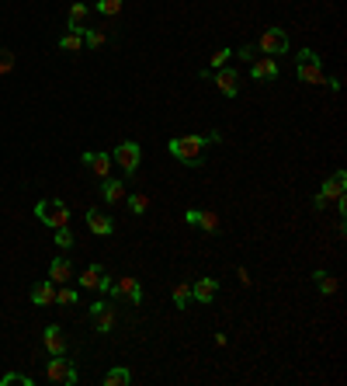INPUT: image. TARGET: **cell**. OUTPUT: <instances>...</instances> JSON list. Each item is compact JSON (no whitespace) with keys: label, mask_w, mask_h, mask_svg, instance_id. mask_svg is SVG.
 Returning a JSON list of instances; mask_svg holds the SVG:
<instances>
[{"label":"cell","mask_w":347,"mask_h":386,"mask_svg":"<svg viewBox=\"0 0 347 386\" xmlns=\"http://www.w3.org/2000/svg\"><path fill=\"white\" fill-rule=\"evenodd\" d=\"M35 216L49 230H60V227L70 223V205L60 202V198H42V202H35Z\"/></svg>","instance_id":"1"},{"label":"cell","mask_w":347,"mask_h":386,"mask_svg":"<svg viewBox=\"0 0 347 386\" xmlns=\"http://www.w3.org/2000/svg\"><path fill=\"white\" fill-rule=\"evenodd\" d=\"M296 70L306 84H326V73L320 67V56L313 49H299V56H296Z\"/></svg>","instance_id":"2"},{"label":"cell","mask_w":347,"mask_h":386,"mask_svg":"<svg viewBox=\"0 0 347 386\" xmlns=\"http://www.w3.org/2000/svg\"><path fill=\"white\" fill-rule=\"evenodd\" d=\"M45 379L60 383V386H73L77 383V365L67 362V355H52V362H45Z\"/></svg>","instance_id":"3"},{"label":"cell","mask_w":347,"mask_h":386,"mask_svg":"<svg viewBox=\"0 0 347 386\" xmlns=\"http://www.w3.org/2000/svg\"><path fill=\"white\" fill-rule=\"evenodd\" d=\"M202 136H178V139H170V153L178 157L181 163H198L202 160Z\"/></svg>","instance_id":"4"},{"label":"cell","mask_w":347,"mask_h":386,"mask_svg":"<svg viewBox=\"0 0 347 386\" xmlns=\"http://www.w3.org/2000/svg\"><path fill=\"white\" fill-rule=\"evenodd\" d=\"M111 160H115V163H119V168H122L125 174H136V168H139V160H143V150H139V143L125 139V143H119V146H115Z\"/></svg>","instance_id":"5"},{"label":"cell","mask_w":347,"mask_h":386,"mask_svg":"<svg viewBox=\"0 0 347 386\" xmlns=\"http://www.w3.org/2000/svg\"><path fill=\"white\" fill-rule=\"evenodd\" d=\"M288 35L281 32V28H267L264 35H261V42H257V52L261 56H281V52H288Z\"/></svg>","instance_id":"6"},{"label":"cell","mask_w":347,"mask_h":386,"mask_svg":"<svg viewBox=\"0 0 347 386\" xmlns=\"http://www.w3.org/2000/svg\"><path fill=\"white\" fill-rule=\"evenodd\" d=\"M111 296L119 303H132L136 306V303H143V286H139V279H132V275H129V279H119L111 286Z\"/></svg>","instance_id":"7"},{"label":"cell","mask_w":347,"mask_h":386,"mask_svg":"<svg viewBox=\"0 0 347 386\" xmlns=\"http://www.w3.org/2000/svg\"><path fill=\"white\" fill-rule=\"evenodd\" d=\"M42 345H45L49 355H67V348H70V341H67V334H63L60 323H49L42 330Z\"/></svg>","instance_id":"8"},{"label":"cell","mask_w":347,"mask_h":386,"mask_svg":"<svg viewBox=\"0 0 347 386\" xmlns=\"http://www.w3.org/2000/svg\"><path fill=\"white\" fill-rule=\"evenodd\" d=\"M215 87H219V94H226V98H237V94H240V73L229 70V67H219V70H215Z\"/></svg>","instance_id":"9"},{"label":"cell","mask_w":347,"mask_h":386,"mask_svg":"<svg viewBox=\"0 0 347 386\" xmlns=\"http://www.w3.org/2000/svg\"><path fill=\"white\" fill-rule=\"evenodd\" d=\"M188 223L191 227H198V230H205V234H215L219 230V216L215 212H208V209H188Z\"/></svg>","instance_id":"10"},{"label":"cell","mask_w":347,"mask_h":386,"mask_svg":"<svg viewBox=\"0 0 347 386\" xmlns=\"http://www.w3.org/2000/svg\"><path fill=\"white\" fill-rule=\"evenodd\" d=\"M87 227H91V234H97V237H111V234H115V219L104 216L101 209H87Z\"/></svg>","instance_id":"11"},{"label":"cell","mask_w":347,"mask_h":386,"mask_svg":"<svg viewBox=\"0 0 347 386\" xmlns=\"http://www.w3.org/2000/svg\"><path fill=\"white\" fill-rule=\"evenodd\" d=\"M250 77H254V80H274V77H278L274 56H254V60H250Z\"/></svg>","instance_id":"12"},{"label":"cell","mask_w":347,"mask_h":386,"mask_svg":"<svg viewBox=\"0 0 347 386\" xmlns=\"http://www.w3.org/2000/svg\"><path fill=\"white\" fill-rule=\"evenodd\" d=\"M84 163H87V168H91V174H97L101 181L111 174V157L108 153H97V150H87L84 153Z\"/></svg>","instance_id":"13"},{"label":"cell","mask_w":347,"mask_h":386,"mask_svg":"<svg viewBox=\"0 0 347 386\" xmlns=\"http://www.w3.org/2000/svg\"><path fill=\"white\" fill-rule=\"evenodd\" d=\"M344 185H347V174H344V171H333V174L323 181L320 195H323L326 202H337V198H344Z\"/></svg>","instance_id":"14"},{"label":"cell","mask_w":347,"mask_h":386,"mask_svg":"<svg viewBox=\"0 0 347 386\" xmlns=\"http://www.w3.org/2000/svg\"><path fill=\"white\" fill-rule=\"evenodd\" d=\"M32 303H35V306H52V303H56V282H52V279L35 282V286H32Z\"/></svg>","instance_id":"15"},{"label":"cell","mask_w":347,"mask_h":386,"mask_svg":"<svg viewBox=\"0 0 347 386\" xmlns=\"http://www.w3.org/2000/svg\"><path fill=\"white\" fill-rule=\"evenodd\" d=\"M49 279H52L56 286H67V282L73 279V264H70L67 258H56V261L49 264Z\"/></svg>","instance_id":"16"},{"label":"cell","mask_w":347,"mask_h":386,"mask_svg":"<svg viewBox=\"0 0 347 386\" xmlns=\"http://www.w3.org/2000/svg\"><path fill=\"white\" fill-rule=\"evenodd\" d=\"M215 296H219V282L215 279H198L191 286V299H198V303H212Z\"/></svg>","instance_id":"17"},{"label":"cell","mask_w":347,"mask_h":386,"mask_svg":"<svg viewBox=\"0 0 347 386\" xmlns=\"http://www.w3.org/2000/svg\"><path fill=\"white\" fill-rule=\"evenodd\" d=\"M87 18H91V8L84 4V0H77V4L70 8V14H67V25H70V32H84Z\"/></svg>","instance_id":"18"},{"label":"cell","mask_w":347,"mask_h":386,"mask_svg":"<svg viewBox=\"0 0 347 386\" xmlns=\"http://www.w3.org/2000/svg\"><path fill=\"white\" fill-rule=\"evenodd\" d=\"M91 320H94L97 334H111V327H115V306H101L97 313H91Z\"/></svg>","instance_id":"19"},{"label":"cell","mask_w":347,"mask_h":386,"mask_svg":"<svg viewBox=\"0 0 347 386\" xmlns=\"http://www.w3.org/2000/svg\"><path fill=\"white\" fill-rule=\"evenodd\" d=\"M101 195H104V202H122L125 198V185L115 181V178H104L101 181Z\"/></svg>","instance_id":"20"},{"label":"cell","mask_w":347,"mask_h":386,"mask_svg":"<svg viewBox=\"0 0 347 386\" xmlns=\"http://www.w3.org/2000/svg\"><path fill=\"white\" fill-rule=\"evenodd\" d=\"M313 279H316V289H320L323 296H333V293L340 289V282L333 279L330 271H323V268H316V271H313Z\"/></svg>","instance_id":"21"},{"label":"cell","mask_w":347,"mask_h":386,"mask_svg":"<svg viewBox=\"0 0 347 386\" xmlns=\"http://www.w3.org/2000/svg\"><path fill=\"white\" fill-rule=\"evenodd\" d=\"M129 383H132V372H129V369H122V365L104 372V386H129Z\"/></svg>","instance_id":"22"},{"label":"cell","mask_w":347,"mask_h":386,"mask_svg":"<svg viewBox=\"0 0 347 386\" xmlns=\"http://www.w3.org/2000/svg\"><path fill=\"white\" fill-rule=\"evenodd\" d=\"M101 275H104V268H101V264H87V268H84V275H80V286H84V289H97Z\"/></svg>","instance_id":"23"},{"label":"cell","mask_w":347,"mask_h":386,"mask_svg":"<svg viewBox=\"0 0 347 386\" xmlns=\"http://www.w3.org/2000/svg\"><path fill=\"white\" fill-rule=\"evenodd\" d=\"M170 296H174V306H178V310H188V303H191V286H188V282H178Z\"/></svg>","instance_id":"24"},{"label":"cell","mask_w":347,"mask_h":386,"mask_svg":"<svg viewBox=\"0 0 347 386\" xmlns=\"http://www.w3.org/2000/svg\"><path fill=\"white\" fill-rule=\"evenodd\" d=\"M60 49H63V52H80V49H84V32H67V35L60 38Z\"/></svg>","instance_id":"25"},{"label":"cell","mask_w":347,"mask_h":386,"mask_svg":"<svg viewBox=\"0 0 347 386\" xmlns=\"http://www.w3.org/2000/svg\"><path fill=\"white\" fill-rule=\"evenodd\" d=\"M94 11H97L101 18H115V14H122V0H97Z\"/></svg>","instance_id":"26"},{"label":"cell","mask_w":347,"mask_h":386,"mask_svg":"<svg viewBox=\"0 0 347 386\" xmlns=\"http://www.w3.org/2000/svg\"><path fill=\"white\" fill-rule=\"evenodd\" d=\"M56 303H60V306H77V289H70V282L60 286V289H56Z\"/></svg>","instance_id":"27"},{"label":"cell","mask_w":347,"mask_h":386,"mask_svg":"<svg viewBox=\"0 0 347 386\" xmlns=\"http://www.w3.org/2000/svg\"><path fill=\"white\" fill-rule=\"evenodd\" d=\"M108 38H104V32H97V28H84V45L87 49H101Z\"/></svg>","instance_id":"28"},{"label":"cell","mask_w":347,"mask_h":386,"mask_svg":"<svg viewBox=\"0 0 347 386\" xmlns=\"http://www.w3.org/2000/svg\"><path fill=\"white\" fill-rule=\"evenodd\" d=\"M35 379L32 376H21V372H8L4 379H0V386H32Z\"/></svg>","instance_id":"29"},{"label":"cell","mask_w":347,"mask_h":386,"mask_svg":"<svg viewBox=\"0 0 347 386\" xmlns=\"http://www.w3.org/2000/svg\"><path fill=\"white\" fill-rule=\"evenodd\" d=\"M129 209H132L136 216H143V212L149 209V195H129Z\"/></svg>","instance_id":"30"},{"label":"cell","mask_w":347,"mask_h":386,"mask_svg":"<svg viewBox=\"0 0 347 386\" xmlns=\"http://www.w3.org/2000/svg\"><path fill=\"white\" fill-rule=\"evenodd\" d=\"M14 70V52L11 49H0V77Z\"/></svg>","instance_id":"31"},{"label":"cell","mask_w":347,"mask_h":386,"mask_svg":"<svg viewBox=\"0 0 347 386\" xmlns=\"http://www.w3.org/2000/svg\"><path fill=\"white\" fill-rule=\"evenodd\" d=\"M56 234V247H73V234L67 230V227H60V230H52Z\"/></svg>","instance_id":"32"},{"label":"cell","mask_w":347,"mask_h":386,"mask_svg":"<svg viewBox=\"0 0 347 386\" xmlns=\"http://www.w3.org/2000/svg\"><path fill=\"white\" fill-rule=\"evenodd\" d=\"M229 56H233V52H229V49H219V52H215V56H212V70L226 67V60H229Z\"/></svg>","instance_id":"33"},{"label":"cell","mask_w":347,"mask_h":386,"mask_svg":"<svg viewBox=\"0 0 347 386\" xmlns=\"http://www.w3.org/2000/svg\"><path fill=\"white\" fill-rule=\"evenodd\" d=\"M237 56H240V60H247V63H250V60H254V56H257V45H240V49H237Z\"/></svg>","instance_id":"34"},{"label":"cell","mask_w":347,"mask_h":386,"mask_svg":"<svg viewBox=\"0 0 347 386\" xmlns=\"http://www.w3.org/2000/svg\"><path fill=\"white\" fill-rule=\"evenodd\" d=\"M111 286H115V279H108V271H104V275H101V282H97V293L111 296Z\"/></svg>","instance_id":"35"},{"label":"cell","mask_w":347,"mask_h":386,"mask_svg":"<svg viewBox=\"0 0 347 386\" xmlns=\"http://www.w3.org/2000/svg\"><path fill=\"white\" fill-rule=\"evenodd\" d=\"M237 279H240V282H243V286H250V282H254V279H250V271H247V268H243V264H240V268H237Z\"/></svg>","instance_id":"36"},{"label":"cell","mask_w":347,"mask_h":386,"mask_svg":"<svg viewBox=\"0 0 347 386\" xmlns=\"http://www.w3.org/2000/svg\"><path fill=\"white\" fill-rule=\"evenodd\" d=\"M219 139H222V133H219V129H212V133H205V136H202V143H219Z\"/></svg>","instance_id":"37"}]
</instances>
